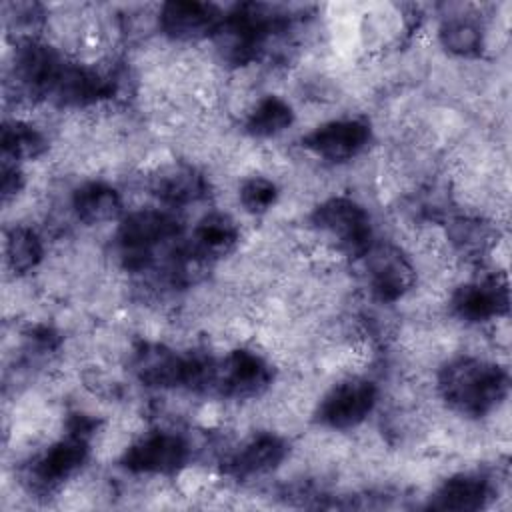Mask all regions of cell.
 <instances>
[{"label": "cell", "instance_id": "cell-1", "mask_svg": "<svg viewBox=\"0 0 512 512\" xmlns=\"http://www.w3.org/2000/svg\"><path fill=\"white\" fill-rule=\"evenodd\" d=\"M442 400L462 416L480 418L498 408L508 394V374L494 362L456 358L438 374Z\"/></svg>", "mask_w": 512, "mask_h": 512}, {"label": "cell", "instance_id": "cell-2", "mask_svg": "<svg viewBox=\"0 0 512 512\" xmlns=\"http://www.w3.org/2000/svg\"><path fill=\"white\" fill-rule=\"evenodd\" d=\"M316 230L330 236L338 250L350 258H364L374 246L368 212L352 198H328L312 212Z\"/></svg>", "mask_w": 512, "mask_h": 512}, {"label": "cell", "instance_id": "cell-3", "mask_svg": "<svg viewBox=\"0 0 512 512\" xmlns=\"http://www.w3.org/2000/svg\"><path fill=\"white\" fill-rule=\"evenodd\" d=\"M180 232L178 220L164 210L142 208L122 218L118 226V244L130 268L150 264L154 252Z\"/></svg>", "mask_w": 512, "mask_h": 512}, {"label": "cell", "instance_id": "cell-4", "mask_svg": "<svg viewBox=\"0 0 512 512\" xmlns=\"http://www.w3.org/2000/svg\"><path fill=\"white\" fill-rule=\"evenodd\" d=\"M270 380V364L260 354L238 348L218 362L212 360L208 390L230 398H250L264 392Z\"/></svg>", "mask_w": 512, "mask_h": 512}, {"label": "cell", "instance_id": "cell-5", "mask_svg": "<svg viewBox=\"0 0 512 512\" xmlns=\"http://www.w3.org/2000/svg\"><path fill=\"white\" fill-rule=\"evenodd\" d=\"M186 440L170 432H152L130 444L120 464L134 474H176L188 462Z\"/></svg>", "mask_w": 512, "mask_h": 512}, {"label": "cell", "instance_id": "cell-6", "mask_svg": "<svg viewBox=\"0 0 512 512\" xmlns=\"http://www.w3.org/2000/svg\"><path fill=\"white\" fill-rule=\"evenodd\" d=\"M378 398L374 382L366 378H348L336 384L318 406V420L336 430L354 428L366 420Z\"/></svg>", "mask_w": 512, "mask_h": 512}, {"label": "cell", "instance_id": "cell-7", "mask_svg": "<svg viewBox=\"0 0 512 512\" xmlns=\"http://www.w3.org/2000/svg\"><path fill=\"white\" fill-rule=\"evenodd\" d=\"M364 258L370 290L380 302H394L412 288L414 268L396 246H372Z\"/></svg>", "mask_w": 512, "mask_h": 512}, {"label": "cell", "instance_id": "cell-8", "mask_svg": "<svg viewBox=\"0 0 512 512\" xmlns=\"http://www.w3.org/2000/svg\"><path fill=\"white\" fill-rule=\"evenodd\" d=\"M194 356H182L164 344H142L134 352L132 368L138 380L154 388L190 386Z\"/></svg>", "mask_w": 512, "mask_h": 512}, {"label": "cell", "instance_id": "cell-9", "mask_svg": "<svg viewBox=\"0 0 512 512\" xmlns=\"http://www.w3.org/2000/svg\"><path fill=\"white\" fill-rule=\"evenodd\" d=\"M370 142V128L366 122L356 118L330 120L314 128L304 144L316 156L330 162H344L358 156Z\"/></svg>", "mask_w": 512, "mask_h": 512}, {"label": "cell", "instance_id": "cell-10", "mask_svg": "<svg viewBox=\"0 0 512 512\" xmlns=\"http://www.w3.org/2000/svg\"><path fill=\"white\" fill-rule=\"evenodd\" d=\"M222 18V12L214 4L178 0L166 2L160 8L158 24L174 40H198L214 36Z\"/></svg>", "mask_w": 512, "mask_h": 512}, {"label": "cell", "instance_id": "cell-11", "mask_svg": "<svg viewBox=\"0 0 512 512\" xmlns=\"http://www.w3.org/2000/svg\"><path fill=\"white\" fill-rule=\"evenodd\" d=\"M88 456V442L84 436L68 434L66 438L54 442L42 456H38L32 464L30 478L34 486L42 490L58 488L64 480L72 478Z\"/></svg>", "mask_w": 512, "mask_h": 512}, {"label": "cell", "instance_id": "cell-12", "mask_svg": "<svg viewBox=\"0 0 512 512\" xmlns=\"http://www.w3.org/2000/svg\"><path fill=\"white\" fill-rule=\"evenodd\" d=\"M452 310L466 322H486L508 310L506 284L496 278L468 282L452 294Z\"/></svg>", "mask_w": 512, "mask_h": 512}, {"label": "cell", "instance_id": "cell-13", "mask_svg": "<svg viewBox=\"0 0 512 512\" xmlns=\"http://www.w3.org/2000/svg\"><path fill=\"white\" fill-rule=\"evenodd\" d=\"M492 498L490 482L478 474H456L440 484L430 498V508L452 512H474Z\"/></svg>", "mask_w": 512, "mask_h": 512}, {"label": "cell", "instance_id": "cell-14", "mask_svg": "<svg viewBox=\"0 0 512 512\" xmlns=\"http://www.w3.org/2000/svg\"><path fill=\"white\" fill-rule=\"evenodd\" d=\"M240 242V230L234 218L222 212L206 214L194 228L190 252L196 258L212 260L230 254Z\"/></svg>", "mask_w": 512, "mask_h": 512}, {"label": "cell", "instance_id": "cell-15", "mask_svg": "<svg viewBox=\"0 0 512 512\" xmlns=\"http://www.w3.org/2000/svg\"><path fill=\"white\" fill-rule=\"evenodd\" d=\"M286 442L276 434H258L248 440L230 460L236 476H258L274 470L286 456Z\"/></svg>", "mask_w": 512, "mask_h": 512}, {"label": "cell", "instance_id": "cell-16", "mask_svg": "<svg viewBox=\"0 0 512 512\" xmlns=\"http://www.w3.org/2000/svg\"><path fill=\"white\" fill-rule=\"evenodd\" d=\"M76 216L86 224L112 222L122 212V198L116 188L104 182H86L72 196Z\"/></svg>", "mask_w": 512, "mask_h": 512}, {"label": "cell", "instance_id": "cell-17", "mask_svg": "<svg viewBox=\"0 0 512 512\" xmlns=\"http://www.w3.org/2000/svg\"><path fill=\"white\" fill-rule=\"evenodd\" d=\"M154 194L172 206H184L204 198L206 180L190 166H168L154 178Z\"/></svg>", "mask_w": 512, "mask_h": 512}, {"label": "cell", "instance_id": "cell-18", "mask_svg": "<svg viewBox=\"0 0 512 512\" xmlns=\"http://www.w3.org/2000/svg\"><path fill=\"white\" fill-rule=\"evenodd\" d=\"M294 122V112L280 96H264L248 114L246 130L256 138H270Z\"/></svg>", "mask_w": 512, "mask_h": 512}, {"label": "cell", "instance_id": "cell-19", "mask_svg": "<svg viewBox=\"0 0 512 512\" xmlns=\"http://www.w3.org/2000/svg\"><path fill=\"white\" fill-rule=\"evenodd\" d=\"M4 252H6V260H8L10 268L16 274H24L40 264L44 246H42L40 236L32 228L16 226L6 236Z\"/></svg>", "mask_w": 512, "mask_h": 512}, {"label": "cell", "instance_id": "cell-20", "mask_svg": "<svg viewBox=\"0 0 512 512\" xmlns=\"http://www.w3.org/2000/svg\"><path fill=\"white\" fill-rule=\"evenodd\" d=\"M46 148L44 136L30 124L14 120L6 122L2 128V150L4 156L20 162V160H32L38 158Z\"/></svg>", "mask_w": 512, "mask_h": 512}, {"label": "cell", "instance_id": "cell-21", "mask_svg": "<svg viewBox=\"0 0 512 512\" xmlns=\"http://www.w3.org/2000/svg\"><path fill=\"white\" fill-rule=\"evenodd\" d=\"M440 42L456 56H476L482 50V32L472 20L452 18L440 28Z\"/></svg>", "mask_w": 512, "mask_h": 512}, {"label": "cell", "instance_id": "cell-22", "mask_svg": "<svg viewBox=\"0 0 512 512\" xmlns=\"http://www.w3.org/2000/svg\"><path fill=\"white\" fill-rule=\"evenodd\" d=\"M278 198V188L272 180L264 176H252L240 186V202L252 214H264L274 206Z\"/></svg>", "mask_w": 512, "mask_h": 512}, {"label": "cell", "instance_id": "cell-23", "mask_svg": "<svg viewBox=\"0 0 512 512\" xmlns=\"http://www.w3.org/2000/svg\"><path fill=\"white\" fill-rule=\"evenodd\" d=\"M22 188V174L14 164H4L2 166V196L8 200Z\"/></svg>", "mask_w": 512, "mask_h": 512}]
</instances>
